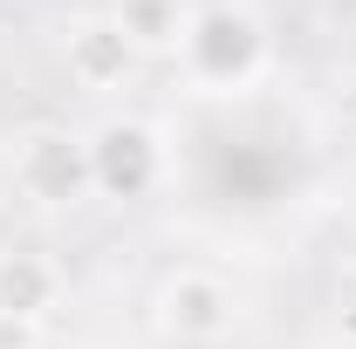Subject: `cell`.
Masks as SVG:
<instances>
[{"mask_svg": "<svg viewBox=\"0 0 356 349\" xmlns=\"http://www.w3.org/2000/svg\"><path fill=\"white\" fill-rule=\"evenodd\" d=\"M267 28L247 14V7H199L192 21H185V42H178V62H185V76L199 89H213V96H233V89H254L267 76Z\"/></svg>", "mask_w": 356, "mask_h": 349, "instance_id": "1", "label": "cell"}, {"mask_svg": "<svg viewBox=\"0 0 356 349\" xmlns=\"http://www.w3.org/2000/svg\"><path fill=\"white\" fill-rule=\"evenodd\" d=\"M14 185H21V199H35V206H83L89 192H96V178H89V144L76 131H55V124H35L28 137H14Z\"/></svg>", "mask_w": 356, "mask_h": 349, "instance_id": "2", "label": "cell"}, {"mask_svg": "<svg viewBox=\"0 0 356 349\" xmlns=\"http://www.w3.org/2000/svg\"><path fill=\"white\" fill-rule=\"evenodd\" d=\"M83 144H89V178H96V192L117 199V206L144 199V192L165 178V144H158L151 124H137V117H103Z\"/></svg>", "mask_w": 356, "mask_h": 349, "instance_id": "3", "label": "cell"}, {"mask_svg": "<svg viewBox=\"0 0 356 349\" xmlns=\"http://www.w3.org/2000/svg\"><path fill=\"white\" fill-rule=\"evenodd\" d=\"M233 315H240L233 288L220 274H206V267H178L172 281L158 288V329L172 343H226Z\"/></svg>", "mask_w": 356, "mask_h": 349, "instance_id": "4", "label": "cell"}, {"mask_svg": "<svg viewBox=\"0 0 356 349\" xmlns=\"http://www.w3.org/2000/svg\"><path fill=\"white\" fill-rule=\"evenodd\" d=\"M62 62H69V83L76 89H124L137 76V55L131 35L110 21V14H89V21H76L69 28V42H62Z\"/></svg>", "mask_w": 356, "mask_h": 349, "instance_id": "5", "label": "cell"}, {"mask_svg": "<svg viewBox=\"0 0 356 349\" xmlns=\"http://www.w3.org/2000/svg\"><path fill=\"white\" fill-rule=\"evenodd\" d=\"M62 295V267L35 254V247H7L0 254V315H21V322H42Z\"/></svg>", "mask_w": 356, "mask_h": 349, "instance_id": "6", "label": "cell"}, {"mask_svg": "<svg viewBox=\"0 0 356 349\" xmlns=\"http://www.w3.org/2000/svg\"><path fill=\"white\" fill-rule=\"evenodd\" d=\"M110 21L131 35L137 55H172L178 42H185V0H117L110 7Z\"/></svg>", "mask_w": 356, "mask_h": 349, "instance_id": "7", "label": "cell"}, {"mask_svg": "<svg viewBox=\"0 0 356 349\" xmlns=\"http://www.w3.org/2000/svg\"><path fill=\"white\" fill-rule=\"evenodd\" d=\"M0 349H42V322H21V315H0Z\"/></svg>", "mask_w": 356, "mask_h": 349, "instance_id": "8", "label": "cell"}, {"mask_svg": "<svg viewBox=\"0 0 356 349\" xmlns=\"http://www.w3.org/2000/svg\"><path fill=\"white\" fill-rule=\"evenodd\" d=\"M343 349H356V302H350V315H343Z\"/></svg>", "mask_w": 356, "mask_h": 349, "instance_id": "9", "label": "cell"}, {"mask_svg": "<svg viewBox=\"0 0 356 349\" xmlns=\"http://www.w3.org/2000/svg\"><path fill=\"white\" fill-rule=\"evenodd\" d=\"M336 349H343V343H336Z\"/></svg>", "mask_w": 356, "mask_h": 349, "instance_id": "10", "label": "cell"}]
</instances>
